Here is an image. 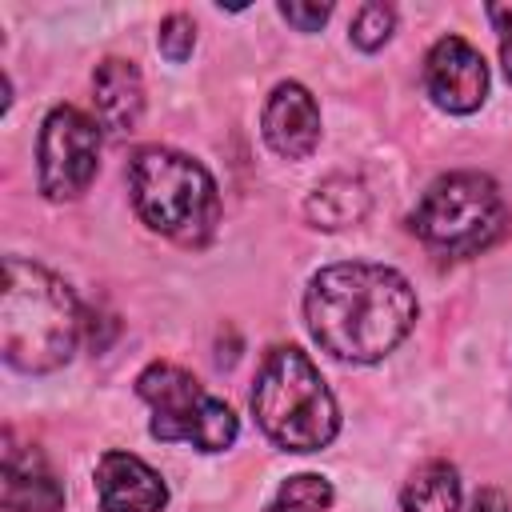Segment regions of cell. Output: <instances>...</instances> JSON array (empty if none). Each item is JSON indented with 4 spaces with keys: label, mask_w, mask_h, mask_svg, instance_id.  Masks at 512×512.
Returning <instances> with one entry per match:
<instances>
[{
    "label": "cell",
    "mask_w": 512,
    "mask_h": 512,
    "mask_svg": "<svg viewBox=\"0 0 512 512\" xmlns=\"http://www.w3.org/2000/svg\"><path fill=\"white\" fill-rule=\"evenodd\" d=\"M304 320L328 356L372 364L412 332L416 292L388 264H328L308 280Z\"/></svg>",
    "instance_id": "1"
},
{
    "label": "cell",
    "mask_w": 512,
    "mask_h": 512,
    "mask_svg": "<svg viewBox=\"0 0 512 512\" xmlns=\"http://www.w3.org/2000/svg\"><path fill=\"white\" fill-rule=\"evenodd\" d=\"M84 332L76 292L40 264L4 260L0 292V352L20 372H52L72 360Z\"/></svg>",
    "instance_id": "2"
},
{
    "label": "cell",
    "mask_w": 512,
    "mask_h": 512,
    "mask_svg": "<svg viewBox=\"0 0 512 512\" xmlns=\"http://www.w3.org/2000/svg\"><path fill=\"white\" fill-rule=\"evenodd\" d=\"M128 192L136 204V216L188 248H200L212 240L220 224V192L208 168L184 152L172 148H144L128 164Z\"/></svg>",
    "instance_id": "3"
},
{
    "label": "cell",
    "mask_w": 512,
    "mask_h": 512,
    "mask_svg": "<svg viewBox=\"0 0 512 512\" xmlns=\"http://www.w3.org/2000/svg\"><path fill=\"white\" fill-rule=\"evenodd\" d=\"M252 412L260 432L284 452H316L340 428L336 400L300 348L268 352L252 388Z\"/></svg>",
    "instance_id": "4"
},
{
    "label": "cell",
    "mask_w": 512,
    "mask_h": 512,
    "mask_svg": "<svg viewBox=\"0 0 512 512\" xmlns=\"http://www.w3.org/2000/svg\"><path fill=\"white\" fill-rule=\"evenodd\" d=\"M508 208L492 176L484 172H448L428 184L412 212V232L444 252V256H472L488 248L504 232Z\"/></svg>",
    "instance_id": "5"
},
{
    "label": "cell",
    "mask_w": 512,
    "mask_h": 512,
    "mask_svg": "<svg viewBox=\"0 0 512 512\" xmlns=\"http://www.w3.org/2000/svg\"><path fill=\"white\" fill-rule=\"evenodd\" d=\"M136 392L140 400H148L152 408V436L156 440H184L200 452H220L236 440L240 424L236 412L216 400L212 392H204V384L184 372L180 364H148L136 376Z\"/></svg>",
    "instance_id": "6"
},
{
    "label": "cell",
    "mask_w": 512,
    "mask_h": 512,
    "mask_svg": "<svg viewBox=\"0 0 512 512\" xmlns=\"http://www.w3.org/2000/svg\"><path fill=\"white\" fill-rule=\"evenodd\" d=\"M36 160H40V192L56 204L76 200L96 180V164H100V128H96V120H88L72 104L52 108L44 116V128H40Z\"/></svg>",
    "instance_id": "7"
},
{
    "label": "cell",
    "mask_w": 512,
    "mask_h": 512,
    "mask_svg": "<svg viewBox=\"0 0 512 512\" xmlns=\"http://www.w3.org/2000/svg\"><path fill=\"white\" fill-rule=\"evenodd\" d=\"M424 88L444 112H476L488 96V64L464 36H440L424 60Z\"/></svg>",
    "instance_id": "8"
},
{
    "label": "cell",
    "mask_w": 512,
    "mask_h": 512,
    "mask_svg": "<svg viewBox=\"0 0 512 512\" xmlns=\"http://www.w3.org/2000/svg\"><path fill=\"white\" fill-rule=\"evenodd\" d=\"M264 140L284 160H304L320 144V108L312 92L296 80H284L272 88L264 104Z\"/></svg>",
    "instance_id": "9"
},
{
    "label": "cell",
    "mask_w": 512,
    "mask_h": 512,
    "mask_svg": "<svg viewBox=\"0 0 512 512\" xmlns=\"http://www.w3.org/2000/svg\"><path fill=\"white\" fill-rule=\"evenodd\" d=\"M96 496L100 512H160L168 504V488L156 468H148L132 452H104L96 464Z\"/></svg>",
    "instance_id": "10"
},
{
    "label": "cell",
    "mask_w": 512,
    "mask_h": 512,
    "mask_svg": "<svg viewBox=\"0 0 512 512\" xmlns=\"http://www.w3.org/2000/svg\"><path fill=\"white\" fill-rule=\"evenodd\" d=\"M0 500L4 512H60L64 508V488L40 448H20L8 436L4 448V480H0Z\"/></svg>",
    "instance_id": "11"
},
{
    "label": "cell",
    "mask_w": 512,
    "mask_h": 512,
    "mask_svg": "<svg viewBox=\"0 0 512 512\" xmlns=\"http://www.w3.org/2000/svg\"><path fill=\"white\" fill-rule=\"evenodd\" d=\"M400 504H404V512H508V500L496 488H476L472 500H464L460 472L448 460L424 464L408 480Z\"/></svg>",
    "instance_id": "12"
},
{
    "label": "cell",
    "mask_w": 512,
    "mask_h": 512,
    "mask_svg": "<svg viewBox=\"0 0 512 512\" xmlns=\"http://www.w3.org/2000/svg\"><path fill=\"white\" fill-rule=\"evenodd\" d=\"M92 100H96V120L100 128H108L112 136H128L140 124L144 112V80L136 72L132 60L108 56L96 64L92 72Z\"/></svg>",
    "instance_id": "13"
},
{
    "label": "cell",
    "mask_w": 512,
    "mask_h": 512,
    "mask_svg": "<svg viewBox=\"0 0 512 512\" xmlns=\"http://www.w3.org/2000/svg\"><path fill=\"white\" fill-rule=\"evenodd\" d=\"M304 216L316 228H348L360 224L368 216V188L356 176H328L324 184H316L304 200Z\"/></svg>",
    "instance_id": "14"
},
{
    "label": "cell",
    "mask_w": 512,
    "mask_h": 512,
    "mask_svg": "<svg viewBox=\"0 0 512 512\" xmlns=\"http://www.w3.org/2000/svg\"><path fill=\"white\" fill-rule=\"evenodd\" d=\"M328 504H332V484L316 472H300L276 488V496L264 512H324Z\"/></svg>",
    "instance_id": "15"
},
{
    "label": "cell",
    "mask_w": 512,
    "mask_h": 512,
    "mask_svg": "<svg viewBox=\"0 0 512 512\" xmlns=\"http://www.w3.org/2000/svg\"><path fill=\"white\" fill-rule=\"evenodd\" d=\"M392 28H396V8L392 4H364L352 20V44L364 48V52H376V48L388 44Z\"/></svg>",
    "instance_id": "16"
},
{
    "label": "cell",
    "mask_w": 512,
    "mask_h": 512,
    "mask_svg": "<svg viewBox=\"0 0 512 512\" xmlns=\"http://www.w3.org/2000/svg\"><path fill=\"white\" fill-rule=\"evenodd\" d=\"M156 48L172 64H184L192 56V48H196V24H192V16H184V12L164 16L160 20V32H156Z\"/></svg>",
    "instance_id": "17"
},
{
    "label": "cell",
    "mask_w": 512,
    "mask_h": 512,
    "mask_svg": "<svg viewBox=\"0 0 512 512\" xmlns=\"http://www.w3.org/2000/svg\"><path fill=\"white\" fill-rule=\"evenodd\" d=\"M280 16L296 32H320V24L332 16V4H280Z\"/></svg>",
    "instance_id": "18"
},
{
    "label": "cell",
    "mask_w": 512,
    "mask_h": 512,
    "mask_svg": "<svg viewBox=\"0 0 512 512\" xmlns=\"http://www.w3.org/2000/svg\"><path fill=\"white\" fill-rule=\"evenodd\" d=\"M492 28H496V40H500V64H504V76L512 80V4H488L484 8Z\"/></svg>",
    "instance_id": "19"
}]
</instances>
